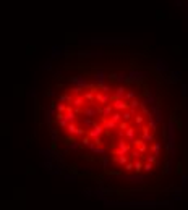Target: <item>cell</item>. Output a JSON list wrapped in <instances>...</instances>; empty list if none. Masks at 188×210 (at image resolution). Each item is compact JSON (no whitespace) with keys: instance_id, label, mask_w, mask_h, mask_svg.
Instances as JSON below:
<instances>
[{"instance_id":"6da1fadb","label":"cell","mask_w":188,"mask_h":210,"mask_svg":"<svg viewBox=\"0 0 188 210\" xmlns=\"http://www.w3.org/2000/svg\"><path fill=\"white\" fill-rule=\"evenodd\" d=\"M151 91L131 76L73 78L50 115L58 145L106 173L144 176L165 155L164 118Z\"/></svg>"}]
</instances>
